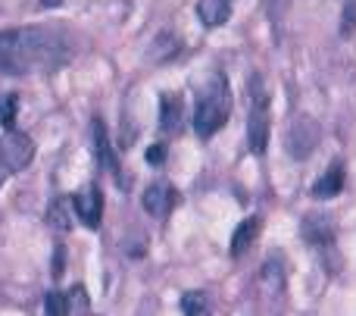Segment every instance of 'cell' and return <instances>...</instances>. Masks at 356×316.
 Here are the masks:
<instances>
[{
    "mask_svg": "<svg viewBox=\"0 0 356 316\" xmlns=\"http://www.w3.org/2000/svg\"><path fill=\"white\" fill-rule=\"evenodd\" d=\"M6 179H10V169H6V163L0 160V188H3V182H6Z\"/></svg>",
    "mask_w": 356,
    "mask_h": 316,
    "instance_id": "18",
    "label": "cell"
},
{
    "mask_svg": "<svg viewBox=\"0 0 356 316\" xmlns=\"http://www.w3.org/2000/svg\"><path fill=\"white\" fill-rule=\"evenodd\" d=\"M197 16L209 29L225 25L228 16H232V0H197Z\"/></svg>",
    "mask_w": 356,
    "mask_h": 316,
    "instance_id": "12",
    "label": "cell"
},
{
    "mask_svg": "<svg viewBox=\"0 0 356 316\" xmlns=\"http://www.w3.org/2000/svg\"><path fill=\"white\" fill-rule=\"evenodd\" d=\"M338 191H344V163L334 160L332 166H328V173L316 179L313 198H334Z\"/></svg>",
    "mask_w": 356,
    "mask_h": 316,
    "instance_id": "11",
    "label": "cell"
},
{
    "mask_svg": "<svg viewBox=\"0 0 356 316\" xmlns=\"http://www.w3.org/2000/svg\"><path fill=\"white\" fill-rule=\"evenodd\" d=\"M69 56H72L69 38L50 25H22L0 31V72L6 75L50 72L66 66Z\"/></svg>",
    "mask_w": 356,
    "mask_h": 316,
    "instance_id": "1",
    "label": "cell"
},
{
    "mask_svg": "<svg viewBox=\"0 0 356 316\" xmlns=\"http://www.w3.org/2000/svg\"><path fill=\"white\" fill-rule=\"evenodd\" d=\"M72 207H75L79 223H85L88 229H97L100 219H104V191L94 182H88L85 188H79L72 194Z\"/></svg>",
    "mask_w": 356,
    "mask_h": 316,
    "instance_id": "6",
    "label": "cell"
},
{
    "mask_svg": "<svg viewBox=\"0 0 356 316\" xmlns=\"http://www.w3.org/2000/svg\"><path fill=\"white\" fill-rule=\"evenodd\" d=\"M91 135H94V154H97V163H100L104 169H110V173L119 179V166H116V157H113L110 138H106V125H104V119L94 116V123H91Z\"/></svg>",
    "mask_w": 356,
    "mask_h": 316,
    "instance_id": "8",
    "label": "cell"
},
{
    "mask_svg": "<svg viewBox=\"0 0 356 316\" xmlns=\"http://www.w3.org/2000/svg\"><path fill=\"white\" fill-rule=\"evenodd\" d=\"M175 204H178V191H175V185H169V182H154L141 198V207L156 219H166L169 213L175 210Z\"/></svg>",
    "mask_w": 356,
    "mask_h": 316,
    "instance_id": "7",
    "label": "cell"
},
{
    "mask_svg": "<svg viewBox=\"0 0 356 316\" xmlns=\"http://www.w3.org/2000/svg\"><path fill=\"white\" fill-rule=\"evenodd\" d=\"M88 307H91V301L81 285H72L66 292H50L44 298L47 316H88Z\"/></svg>",
    "mask_w": 356,
    "mask_h": 316,
    "instance_id": "5",
    "label": "cell"
},
{
    "mask_svg": "<svg viewBox=\"0 0 356 316\" xmlns=\"http://www.w3.org/2000/svg\"><path fill=\"white\" fill-rule=\"evenodd\" d=\"M232 116V91H228V79L225 72H213L207 79V85L197 91V104H194V132L200 138H213L222 125Z\"/></svg>",
    "mask_w": 356,
    "mask_h": 316,
    "instance_id": "2",
    "label": "cell"
},
{
    "mask_svg": "<svg viewBox=\"0 0 356 316\" xmlns=\"http://www.w3.org/2000/svg\"><path fill=\"white\" fill-rule=\"evenodd\" d=\"M31 157H35V144H31V138L25 135V132L13 129L0 138V160L6 163L10 173H22L31 163Z\"/></svg>",
    "mask_w": 356,
    "mask_h": 316,
    "instance_id": "4",
    "label": "cell"
},
{
    "mask_svg": "<svg viewBox=\"0 0 356 316\" xmlns=\"http://www.w3.org/2000/svg\"><path fill=\"white\" fill-rule=\"evenodd\" d=\"M160 129L163 135L181 132V97L178 94H163L160 97Z\"/></svg>",
    "mask_w": 356,
    "mask_h": 316,
    "instance_id": "10",
    "label": "cell"
},
{
    "mask_svg": "<svg viewBox=\"0 0 356 316\" xmlns=\"http://www.w3.org/2000/svg\"><path fill=\"white\" fill-rule=\"evenodd\" d=\"M181 313L184 316H213V301H209L207 292H184Z\"/></svg>",
    "mask_w": 356,
    "mask_h": 316,
    "instance_id": "15",
    "label": "cell"
},
{
    "mask_svg": "<svg viewBox=\"0 0 356 316\" xmlns=\"http://www.w3.org/2000/svg\"><path fill=\"white\" fill-rule=\"evenodd\" d=\"M147 157H150V163H160L163 160V148H150Z\"/></svg>",
    "mask_w": 356,
    "mask_h": 316,
    "instance_id": "17",
    "label": "cell"
},
{
    "mask_svg": "<svg viewBox=\"0 0 356 316\" xmlns=\"http://www.w3.org/2000/svg\"><path fill=\"white\" fill-rule=\"evenodd\" d=\"M303 235H307L309 244H328L332 235H334L332 219H328L325 213H313V216H307V223H303Z\"/></svg>",
    "mask_w": 356,
    "mask_h": 316,
    "instance_id": "13",
    "label": "cell"
},
{
    "mask_svg": "<svg viewBox=\"0 0 356 316\" xmlns=\"http://www.w3.org/2000/svg\"><path fill=\"white\" fill-rule=\"evenodd\" d=\"M259 229H263V219H259V216H247L244 223L234 229V235H232V257H244L247 251L253 248V242H257Z\"/></svg>",
    "mask_w": 356,
    "mask_h": 316,
    "instance_id": "9",
    "label": "cell"
},
{
    "mask_svg": "<svg viewBox=\"0 0 356 316\" xmlns=\"http://www.w3.org/2000/svg\"><path fill=\"white\" fill-rule=\"evenodd\" d=\"M16 110H19V97L16 94H6V97L0 100V123H3L6 132L16 129Z\"/></svg>",
    "mask_w": 356,
    "mask_h": 316,
    "instance_id": "16",
    "label": "cell"
},
{
    "mask_svg": "<svg viewBox=\"0 0 356 316\" xmlns=\"http://www.w3.org/2000/svg\"><path fill=\"white\" fill-rule=\"evenodd\" d=\"M247 144L253 154H266L269 148V91L263 79H250V110H247Z\"/></svg>",
    "mask_w": 356,
    "mask_h": 316,
    "instance_id": "3",
    "label": "cell"
},
{
    "mask_svg": "<svg viewBox=\"0 0 356 316\" xmlns=\"http://www.w3.org/2000/svg\"><path fill=\"white\" fill-rule=\"evenodd\" d=\"M72 216H75V207H69V198H60L47 207V223H50V229H56V232L72 229Z\"/></svg>",
    "mask_w": 356,
    "mask_h": 316,
    "instance_id": "14",
    "label": "cell"
}]
</instances>
